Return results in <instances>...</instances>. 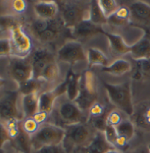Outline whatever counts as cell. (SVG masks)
I'll return each mask as SVG.
<instances>
[{
    "instance_id": "obj_7",
    "label": "cell",
    "mask_w": 150,
    "mask_h": 153,
    "mask_svg": "<svg viewBox=\"0 0 150 153\" xmlns=\"http://www.w3.org/2000/svg\"><path fill=\"white\" fill-rule=\"evenodd\" d=\"M57 61L75 65L78 63H86V51L82 44L76 40H67L57 51Z\"/></svg>"
},
{
    "instance_id": "obj_1",
    "label": "cell",
    "mask_w": 150,
    "mask_h": 153,
    "mask_svg": "<svg viewBox=\"0 0 150 153\" xmlns=\"http://www.w3.org/2000/svg\"><path fill=\"white\" fill-rule=\"evenodd\" d=\"M50 114L53 120L51 124L64 129L68 126L86 122L88 120V114L82 111L73 101L69 100L65 94L56 99Z\"/></svg>"
},
{
    "instance_id": "obj_11",
    "label": "cell",
    "mask_w": 150,
    "mask_h": 153,
    "mask_svg": "<svg viewBox=\"0 0 150 153\" xmlns=\"http://www.w3.org/2000/svg\"><path fill=\"white\" fill-rule=\"evenodd\" d=\"M28 59L33 66L34 78L36 79L41 76L46 66L52 62L57 61L56 56L53 54V52L44 47H39L35 49L34 51L31 52Z\"/></svg>"
},
{
    "instance_id": "obj_5",
    "label": "cell",
    "mask_w": 150,
    "mask_h": 153,
    "mask_svg": "<svg viewBox=\"0 0 150 153\" xmlns=\"http://www.w3.org/2000/svg\"><path fill=\"white\" fill-rule=\"evenodd\" d=\"M103 86L106 89L109 101L127 116H132L134 113V105L132 97V91L130 82L121 84H111L103 82Z\"/></svg>"
},
{
    "instance_id": "obj_24",
    "label": "cell",
    "mask_w": 150,
    "mask_h": 153,
    "mask_svg": "<svg viewBox=\"0 0 150 153\" xmlns=\"http://www.w3.org/2000/svg\"><path fill=\"white\" fill-rule=\"evenodd\" d=\"M130 20H131V13L129 7L121 5L112 16L107 19V23L112 26L124 27L126 25H128L130 23Z\"/></svg>"
},
{
    "instance_id": "obj_15",
    "label": "cell",
    "mask_w": 150,
    "mask_h": 153,
    "mask_svg": "<svg viewBox=\"0 0 150 153\" xmlns=\"http://www.w3.org/2000/svg\"><path fill=\"white\" fill-rule=\"evenodd\" d=\"M35 13L39 19L51 20L59 13L58 4L55 1H39L34 5Z\"/></svg>"
},
{
    "instance_id": "obj_10",
    "label": "cell",
    "mask_w": 150,
    "mask_h": 153,
    "mask_svg": "<svg viewBox=\"0 0 150 153\" xmlns=\"http://www.w3.org/2000/svg\"><path fill=\"white\" fill-rule=\"evenodd\" d=\"M8 73L18 84L34 78L33 66L28 58L13 56L8 64Z\"/></svg>"
},
{
    "instance_id": "obj_9",
    "label": "cell",
    "mask_w": 150,
    "mask_h": 153,
    "mask_svg": "<svg viewBox=\"0 0 150 153\" xmlns=\"http://www.w3.org/2000/svg\"><path fill=\"white\" fill-rule=\"evenodd\" d=\"M20 96L21 95L16 90L8 92L0 98V120L5 122L11 119H16L20 121L25 119L23 111L18 105Z\"/></svg>"
},
{
    "instance_id": "obj_47",
    "label": "cell",
    "mask_w": 150,
    "mask_h": 153,
    "mask_svg": "<svg viewBox=\"0 0 150 153\" xmlns=\"http://www.w3.org/2000/svg\"><path fill=\"white\" fill-rule=\"evenodd\" d=\"M149 149H150V145H149Z\"/></svg>"
},
{
    "instance_id": "obj_34",
    "label": "cell",
    "mask_w": 150,
    "mask_h": 153,
    "mask_svg": "<svg viewBox=\"0 0 150 153\" xmlns=\"http://www.w3.org/2000/svg\"><path fill=\"white\" fill-rule=\"evenodd\" d=\"M105 114H107L105 111V106L98 101H95L88 111V118L101 117Z\"/></svg>"
},
{
    "instance_id": "obj_22",
    "label": "cell",
    "mask_w": 150,
    "mask_h": 153,
    "mask_svg": "<svg viewBox=\"0 0 150 153\" xmlns=\"http://www.w3.org/2000/svg\"><path fill=\"white\" fill-rule=\"evenodd\" d=\"M86 58L89 67L95 66L104 67L109 65L107 56L97 48H89L86 51Z\"/></svg>"
},
{
    "instance_id": "obj_3",
    "label": "cell",
    "mask_w": 150,
    "mask_h": 153,
    "mask_svg": "<svg viewBox=\"0 0 150 153\" xmlns=\"http://www.w3.org/2000/svg\"><path fill=\"white\" fill-rule=\"evenodd\" d=\"M65 26L60 16L51 20L36 18L29 25V30L33 36L43 44L52 43L63 33Z\"/></svg>"
},
{
    "instance_id": "obj_35",
    "label": "cell",
    "mask_w": 150,
    "mask_h": 153,
    "mask_svg": "<svg viewBox=\"0 0 150 153\" xmlns=\"http://www.w3.org/2000/svg\"><path fill=\"white\" fill-rule=\"evenodd\" d=\"M13 55V46L10 38H0V58Z\"/></svg>"
},
{
    "instance_id": "obj_16",
    "label": "cell",
    "mask_w": 150,
    "mask_h": 153,
    "mask_svg": "<svg viewBox=\"0 0 150 153\" xmlns=\"http://www.w3.org/2000/svg\"><path fill=\"white\" fill-rule=\"evenodd\" d=\"M81 74H78L77 72H74L73 70H71L67 77L64 81L66 92L65 95L71 101H75L77 97L79 96L80 89H81Z\"/></svg>"
},
{
    "instance_id": "obj_27",
    "label": "cell",
    "mask_w": 150,
    "mask_h": 153,
    "mask_svg": "<svg viewBox=\"0 0 150 153\" xmlns=\"http://www.w3.org/2000/svg\"><path fill=\"white\" fill-rule=\"evenodd\" d=\"M89 20L97 26L103 27V25L107 24V18L103 14L102 9L99 6L98 1L90 2V18Z\"/></svg>"
},
{
    "instance_id": "obj_6",
    "label": "cell",
    "mask_w": 150,
    "mask_h": 153,
    "mask_svg": "<svg viewBox=\"0 0 150 153\" xmlns=\"http://www.w3.org/2000/svg\"><path fill=\"white\" fill-rule=\"evenodd\" d=\"M65 130L51 123H45L40 126L39 130L31 136L33 152L38 151L45 146L62 144Z\"/></svg>"
},
{
    "instance_id": "obj_19",
    "label": "cell",
    "mask_w": 150,
    "mask_h": 153,
    "mask_svg": "<svg viewBox=\"0 0 150 153\" xmlns=\"http://www.w3.org/2000/svg\"><path fill=\"white\" fill-rule=\"evenodd\" d=\"M21 110L25 118H33L39 111V94L21 96Z\"/></svg>"
},
{
    "instance_id": "obj_39",
    "label": "cell",
    "mask_w": 150,
    "mask_h": 153,
    "mask_svg": "<svg viewBox=\"0 0 150 153\" xmlns=\"http://www.w3.org/2000/svg\"><path fill=\"white\" fill-rule=\"evenodd\" d=\"M12 8L17 13H22L27 10V2L24 0H14L12 2Z\"/></svg>"
},
{
    "instance_id": "obj_18",
    "label": "cell",
    "mask_w": 150,
    "mask_h": 153,
    "mask_svg": "<svg viewBox=\"0 0 150 153\" xmlns=\"http://www.w3.org/2000/svg\"><path fill=\"white\" fill-rule=\"evenodd\" d=\"M132 58L134 60H141L150 59V37L144 36L140 41L132 45L131 52Z\"/></svg>"
},
{
    "instance_id": "obj_32",
    "label": "cell",
    "mask_w": 150,
    "mask_h": 153,
    "mask_svg": "<svg viewBox=\"0 0 150 153\" xmlns=\"http://www.w3.org/2000/svg\"><path fill=\"white\" fill-rule=\"evenodd\" d=\"M19 23L20 22L13 16L11 15L0 16V29L2 31H10L15 25Z\"/></svg>"
},
{
    "instance_id": "obj_4",
    "label": "cell",
    "mask_w": 150,
    "mask_h": 153,
    "mask_svg": "<svg viewBox=\"0 0 150 153\" xmlns=\"http://www.w3.org/2000/svg\"><path fill=\"white\" fill-rule=\"evenodd\" d=\"M58 4L59 15L66 28L72 29L80 22L89 20L90 18V2L61 1Z\"/></svg>"
},
{
    "instance_id": "obj_26",
    "label": "cell",
    "mask_w": 150,
    "mask_h": 153,
    "mask_svg": "<svg viewBox=\"0 0 150 153\" xmlns=\"http://www.w3.org/2000/svg\"><path fill=\"white\" fill-rule=\"evenodd\" d=\"M60 76V69L57 61L50 63L43 70L41 76L38 78L43 81L45 83H54Z\"/></svg>"
},
{
    "instance_id": "obj_38",
    "label": "cell",
    "mask_w": 150,
    "mask_h": 153,
    "mask_svg": "<svg viewBox=\"0 0 150 153\" xmlns=\"http://www.w3.org/2000/svg\"><path fill=\"white\" fill-rule=\"evenodd\" d=\"M138 123L140 126L143 128H148L150 126V108H148L140 117L138 120Z\"/></svg>"
},
{
    "instance_id": "obj_2",
    "label": "cell",
    "mask_w": 150,
    "mask_h": 153,
    "mask_svg": "<svg viewBox=\"0 0 150 153\" xmlns=\"http://www.w3.org/2000/svg\"><path fill=\"white\" fill-rule=\"evenodd\" d=\"M64 130L65 135L62 145L68 153H73L76 150L80 151L87 146L97 132L87 121L68 126Z\"/></svg>"
},
{
    "instance_id": "obj_23",
    "label": "cell",
    "mask_w": 150,
    "mask_h": 153,
    "mask_svg": "<svg viewBox=\"0 0 150 153\" xmlns=\"http://www.w3.org/2000/svg\"><path fill=\"white\" fill-rule=\"evenodd\" d=\"M54 89L43 91L39 94V111L50 114L54 108L56 99L58 98Z\"/></svg>"
},
{
    "instance_id": "obj_37",
    "label": "cell",
    "mask_w": 150,
    "mask_h": 153,
    "mask_svg": "<svg viewBox=\"0 0 150 153\" xmlns=\"http://www.w3.org/2000/svg\"><path fill=\"white\" fill-rule=\"evenodd\" d=\"M104 134H105V137L107 139V141L112 144L113 146H115V143H116V140L117 138V132H116V129L115 128H112V127H109V126H107L105 131L103 132ZM116 147V146H115Z\"/></svg>"
},
{
    "instance_id": "obj_28",
    "label": "cell",
    "mask_w": 150,
    "mask_h": 153,
    "mask_svg": "<svg viewBox=\"0 0 150 153\" xmlns=\"http://www.w3.org/2000/svg\"><path fill=\"white\" fill-rule=\"evenodd\" d=\"M117 136L125 137L130 141L135 134V126L134 124L127 119H125L122 120V122L115 128Z\"/></svg>"
},
{
    "instance_id": "obj_20",
    "label": "cell",
    "mask_w": 150,
    "mask_h": 153,
    "mask_svg": "<svg viewBox=\"0 0 150 153\" xmlns=\"http://www.w3.org/2000/svg\"><path fill=\"white\" fill-rule=\"evenodd\" d=\"M12 144L14 147V149L20 153H32V142H31V135L27 134L22 129L21 125V130L18 134V136L12 140Z\"/></svg>"
},
{
    "instance_id": "obj_8",
    "label": "cell",
    "mask_w": 150,
    "mask_h": 153,
    "mask_svg": "<svg viewBox=\"0 0 150 153\" xmlns=\"http://www.w3.org/2000/svg\"><path fill=\"white\" fill-rule=\"evenodd\" d=\"M10 40L13 46V55L20 58H27L32 52L33 43L29 35L21 23L15 25L10 31Z\"/></svg>"
},
{
    "instance_id": "obj_41",
    "label": "cell",
    "mask_w": 150,
    "mask_h": 153,
    "mask_svg": "<svg viewBox=\"0 0 150 153\" xmlns=\"http://www.w3.org/2000/svg\"><path fill=\"white\" fill-rule=\"evenodd\" d=\"M49 116L50 114L45 112V111H38L34 116H33V119L41 126L43 124H45L47 120L49 119Z\"/></svg>"
},
{
    "instance_id": "obj_42",
    "label": "cell",
    "mask_w": 150,
    "mask_h": 153,
    "mask_svg": "<svg viewBox=\"0 0 150 153\" xmlns=\"http://www.w3.org/2000/svg\"><path fill=\"white\" fill-rule=\"evenodd\" d=\"M128 153H150V149L149 145H141L135 149L131 150Z\"/></svg>"
},
{
    "instance_id": "obj_31",
    "label": "cell",
    "mask_w": 150,
    "mask_h": 153,
    "mask_svg": "<svg viewBox=\"0 0 150 153\" xmlns=\"http://www.w3.org/2000/svg\"><path fill=\"white\" fill-rule=\"evenodd\" d=\"M22 129L29 135H34L39 130L40 125L33 118H25L21 123Z\"/></svg>"
},
{
    "instance_id": "obj_14",
    "label": "cell",
    "mask_w": 150,
    "mask_h": 153,
    "mask_svg": "<svg viewBox=\"0 0 150 153\" xmlns=\"http://www.w3.org/2000/svg\"><path fill=\"white\" fill-rule=\"evenodd\" d=\"M116 148L112 144H110L107 141L105 134L103 132H96L94 139L91 143L80 151L79 153H106L111 149Z\"/></svg>"
},
{
    "instance_id": "obj_25",
    "label": "cell",
    "mask_w": 150,
    "mask_h": 153,
    "mask_svg": "<svg viewBox=\"0 0 150 153\" xmlns=\"http://www.w3.org/2000/svg\"><path fill=\"white\" fill-rule=\"evenodd\" d=\"M45 82L36 78H32L21 84H19L18 91L21 96H27L31 94H40V91Z\"/></svg>"
},
{
    "instance_id": "obj_12",
    "label": "cell",
    "mask_w": 150,
    "mask_h": 153,
    "mask_svg": "<svg viewBox=\"0 0 150 153\" xmlns=\"http://www.w3.org/2000/svg\"><path fill=\"white\" fill-rule=\"evenodd\" d=\"M131 13L130 23L142 27H150V4L145 2H133L129 5Z\"/></svg>"
},
{
    "instance_id": "obj_29",
    "label": "cell",
    "mask_w": 150,
    "mask_h": 153,
    "mask_svg": "<svg viewBox=\"0 0 150 153\" xmlns=\"http://www.w3.org/2000/svg\"><path fill=\"white\" fill-rule=\"evenodd\" d=\"M136 66L132 73V78L135 80H140L150 72V62L147 59L135 60Z\"/></svg>"
},
{
    "instance_id": "obj_40",
    "label": "cell",
    "mask_w": 150,
    "mask_h": 153,
    "mask_svg": "<svg viewBox=\"0 0 150 153\" xmlns=\"http://www.w3.org/2000/svg\"><path fill=\"white\" fill-rule=\"evenodd\" d=\"M10 141V137L8 134V131L6 129V127L4 123L0 121V149L4 146V144Z\"/></svg>"
},
{
    "instance_id": "obj_30",
    "label": "cell",
    "mask_w": 150,
    "mask_h": 153,
    "mask_svg": "<svg viewBox=\"0 0 150 153\" xmlns=\"http://www.w3.org/2000/svg\"><path fill=\"white\" fill-rule=\"evenodd\" d=\"M98 4L107 19H109L110 16H112L120 6L118 5L117 1H114V0H100L98 1Z\"/></svg>"
},
{
    "instance_id": "obj_13",
    "label": "cell",
    "mask_w": 150,
    "mask_h": 153,
    "mask_svg": "<svg viewBox=\"0 0 150 153\" xmlns=\"http://www.w3.org/2000/svg\"><path fill=\"white\" fill-rule=\"evenodd\" d=\"M100 32L103 33V27L95 25L90 20L80 22L77 26L72 28V36L79 42L87 40Z\"/></svg>"
},
{
    "instance_id": "obj_17",
    "label": "cell",
    "mask_w": 150,
    "mask_h": 153,
    "mask_svg": "<svg viewBox=\"0 0 150 153\" xmlns=\"http://www.w3.org/2000/svg\"><path fill=\"white\" fill-rule=\"evenodd\" d=\"M103 34L107 36L109 43L110 51L113 54L117 56H123L131 52L132 45H128L126 44L121 36L111 34L109 32H104V31Z\"/></svg>"
},
{
    "instance_id": "obj_45",
    "label": "cell",
    "mask_w": 150,
    "mask_h": 153,
    "mask_svg": "<svg viewBox=\"0 0 150 153\" xmlns=\"http://www.w3.org/2000/svg\"><path fill=\"white\" fill-rule=\"evenodd\" d=\"M4 83H5V81H4L3 78H1V77H0V88L3 87V86L4 85Z\"/></svg>"
},
{
    "instance_id": "obj_33",
    "label": "cell",
    "mask_w": 150,
    "mask_h": 153,
    "mask_svg": "<svg viewBox=\"0 0 150 153\" xmlns=\"http://www.w3.org/2000/svg\"><path fill=\"white\" fill-rule=\"evenodd\" d=\"M124 119L121 116V113L117 110H112L109 112H108L107 117H106V122L108 126L116 128L117 127L123 120Z\"/></svg>"
},
{
    "instance_id": "obj_43",
    "label": "cell",
    "mask_w": 150,
    "mask_h": 153,
    "mask_svg": "<svg viewBox=\"0 0 150 153\" xmlns=\"http://www.w3.org/2000/svg\"><path fill=\"white\" fill-rule=\"evenodd\" d=\"M128 140L126 139L125 137H122V136H117V140H116V143H115V146L116 148L117 149H120V148H123L125 146L127 145L128 143Z\"/></svg>"
},
{
    "instance_id": "obj_36",
    "label": "cell",
    "mask_w": 150,
    "mask_h": 153,
    "mask_svg": "<svg viewBox=\"0 0 150 153\" xmlns=\"http://www.w3.org/2000/svg\"><path fill=\"white\" fill-rule=\"evenodd\" d=\"M33 153H68L63 147L62 144L53 145V146H45L38 151L33 152Z\"/></svg>"
},
{
    "instance_id": "obj_44",
    "label": "cell",
    "mask_w": 150,
    "mask_h": 153,
    "mask_svg": "<svg viewBox=\"0 0 150 153\" xmlns=\"http://www.w3.org/2000/svg\"><path fill=\"white\" fill-rule=\"evenodd\" d=\"M106 153H124L120 149H117V148H114V149H111L109 150V152H107Z\"/></svg>"
},
{
    "instance_id": "obj_48",
    "label": "cell",
    "mask_w": 150,
    "mask_h": 153,
    "mask_svg": "<svg viewBox=\"0 0 150 153\" xmlns=\"http://www.w3.org/2000/svg\"><path fill=\"white\" fill-rule=\"evenodd\" d=\"M77 153H79V152H77Z\"/></svg>"
},
{
    "instance_id": "obj_46",
    "label": "cell",
    "mask_w": 150,
    "mask_h": 153,
    "mask_svg": "<svg viewBox=\"0 0 150 153\" xmlns=\"http://www.w3.org/2000/svg\"><path fill=\"white\" fill-rule=\"evenodd\" d=\"M0 153H5V152H4V151H3L2 149H0Z\"/></svg>"
},
{
    "instance_id": "obj_21",
    "label": "cell",
    "mask_w": 150,
    "mask_h": 153,
    "mask_svg": "<svg viewBox=\"0 0 150 153\" xmlns=\"http://www.w3.org/2000/svg\"><path fill=\"white\" fill-rule=\"evenodd\" d=\"M101 70L109 74L119 76V75H124L125 74L129 73L132 70V64L130 63V61L126 59H118L115 60L114 62L110 63L109 66L102 67Z\"/></svg>"
}]
</instances>
